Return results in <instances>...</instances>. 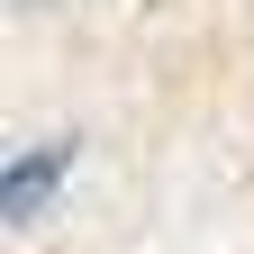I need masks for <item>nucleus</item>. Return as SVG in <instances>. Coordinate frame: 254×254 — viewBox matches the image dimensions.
I'll return each instance as SVG.
<instances>
[{
    "mask_svg": "<svg viewBox=\"0 0 254 254\" xmlns=\"http://www.w3.org/2000/svg\"><path fill=\"white\" fill-rule=\"evenodd\" d=\"M64 173H73V145H27L18 164L0 173V218H18V227H27V218L55 200V182H64Z\"/></svg>",
    "mask_w": 254,
    "mask_h": 254,
    "instance_id": "1",
    "label": "nucleus"
}]
</instances>
